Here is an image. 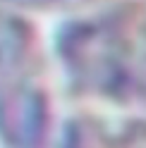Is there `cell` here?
I'll list each match as a JSON object with an SVG mask.
<instances>
[{"label":"cell","instance_id":"cell-2","mask_svg":"<svg viewBox=\"0 0 146 148\" xmlns=\"http://www.w3.org/2000/svg\"><path fill=\"white\" fill-rule=\"evenodd\" d=\"M45 96L31 84H7L0 93V136L14 148H34L45 134Z\"/></svg>","mask_w":146,"mask_h":148},{"label":"cell","instance_id":"cell-4","mask_svg":"<svg viewBox=\"0 0 146 148\" xmlns=\"http://www.w3.org/2000/svg\"><path fill=\"white\" fill-rule=\"evenodd\" d=\"M127 67L129 91L146 98V7L127 19Z\"/></svg>","mask_w":146,"mask_h":148},{"label":"cell","instance_id":"cell-5","mask_svg":"<svg viewBox=\"0 0 146 148\" xmlns=\"http://www.w3.org/2000/svg\"><path fill=\"white\" fill-rule=\"evenodd\" d=\"M7 3L19 5V7H29V10H60V7L81 5L86 0H7Z\"/></svg>","mask_w":146,"mask_h":148},{"label":"cell","instance_id":"cell-1","mask_svg":"<svg viewBox=\"0 0 146 148\" xmlns=\"http://www.w3.org/2000/svg\"><path fill=\"white\" fill-rule=\"evenodd\" d=\"M60 60L70 79L94 93L132 96L127 67V17L98 14L60 31Z\"/></svg>","mask_w":146,"mask_h":148},{"label":"cell","instance_id":"cell-3","mask_svg":"<svg viewBox=\"0 0 146 148\" xmlns=\"http://www.w3.org/2000/svg\"><path fill=\"white\" fill-rule=\"evenodd\" d=\"M31 53V31L19 17L0 10V79L10 81Z\"/></svg>","mask_w":146,"mask_h":148}]
</instances>
